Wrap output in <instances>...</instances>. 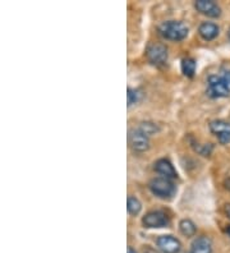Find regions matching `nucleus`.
<instances>
[{"label":"nucleus","mask_w":230,"mask_h":253,"mask_svg":"<svg viewBox=\"0 0 230 253\" xmlns=\"http://www.w3.org/2000/svg\"><path fill=\"white\" fill-rule=\"evenodd\" d=\"M160 35L170 41H182L188 36V27L181 21H166L159 26Z\"/></svg>","instance_id":"nucleus-1"},{"label":"nucleus","mask_w":230,"mask_h":253,"mask_svg":"<svg viewBox=\"0 0 230 253\" xmlns=\"http://www.w3.org/2000/svg\"><path fill=\"white\" fill-rule=\"evenodd\" d=\"M148 188L153 195L161 198V200H170L177 192V187H175L174 183L170 179L163 178V176L151 179V182L148 183Z\"/></svg>","instance_id":"nucleus-2"},{"label":"nucleus","mask_w":230,"mask_h":253,"mask_svg":"<svg viewBox=\"0 0 230 253\" xmlns=\"http://www.w3.org/2000/svg\"><path fill=\"white\" fill-rule=\"evenodd\" d=\"M207 95L211 99H221V97H228L230 95V88L228 87L227 82L224 81L223 76H216L212 74L207 78V88H206Z\"/></svg>","instance_id":"nucleus-3"},{"label":"nucleus","mask_w":230,"mask_h":253,"mask_svg":"<svg viewBox=\"0 0 230 253\" xmlns=\"http://www.w3.org/2000/svg\"><path fill=\"white\" fill-rule=\"evenodd\" d=\"M146 56H147V60L152 65L164 67L168 62V47L164 43L160 42L150 43L147 49H146Z\"/></svg>","instance_id":"nucleus-4"},{"label":"nucleus","mask_w":230,"mask_h":253,"mask_svg":"<svg viewBox=\"0 0 230 253\" xmlns=\"http://www.w3.org/2000/svg\"><path fill=\"white\" fill-rule=\"evenodd\" d=\"M128 142L135 152H144L150 148V137L139 128H133L128 132Z\"/></svg>","instance_id":"nucleus-5"},{"label":"nucleus","mask_w":230,"mask_h":253,"mask_svg":"<svg viewBox=\"0 0 230 253\" xmlns=\"http://www.w3.org/2000/svg\"><path fill=\"white\" fill-rule=\"evenodd\" d=\"M210 132L218 138L221 145H229L230 143V122L223 119H215L209 124Z\"/></svg>","instance_id":"nucleus-6"},{"label":"nucleus","mask_w":230,"mask_h":253,"mask_svg":"<svg viewBox=\"0 0 230 253\" xmlns=\"http://www.w3.org/2000/svg\"><path fill=\"white\" fill-rule=\"evenodd\" d=\"M169 217L164 211L153 210L147 212L142 219V224L147 229H159L166 228L169 225Z\"/></svg>","instance_id":"nucleus-7"},{"label":"nucleus","mask_w":230,"mask_h":253,"mask_svg":"<svg viewBox=\"0 0 230 253\" xmlns=\"http://www.w3.org/2000/svg\"><path fill=\"white\" fill-rule=\"evenodd\" d=\"M157 247L163 253H179L182 250V243L173 235H161L156 241Z\"/></svg>","instance_id":"nucleus-8"},{"label":"nucleus","mask_w":230,"mask_h":253,"mask_svg":"<svg viewBox=\"0 0 230 253\" xmlns=\"http://www.w3.org/2000/svg\"><path fill=\"white\" fill-rule=\"evenodd\" d=\"M194 6L203 16L211 17V18H218L221 16V8L212 0H197Z\"/></svg>","instance_id":"nucleus-9"},{"label":"nucleus","mask_w":230,"mask_h":253,"mask_svg":"<svg viewBox=\"0 0 230 253\" xmlns=\"http://www.w3.org/2000/svg\"><path fill=\"white\" fill-rule=\"evenodd\" d=\"M153 169L156 170V173H159L163 178H166V179H175L178 178V173L175 170L174 165H173L168 159H159V160L155 163V167Z\"/></svg>","instance_id":"nucleus-10"},{"label":"nucleus","mask_w":230,"mask_h":253,"mask_svg":"<svg viewBox=\"0 0 230 253\" xmlns=\"http://www.w3.org/2000/svg\"><path fill=\"white\" fill-rule=\"evenodd\" d=\"M219 32H220L219 26L212 23V22H203L198 27L199 36L206 41H211L214 39H216L219 36Z\"/></svg>","instance_id":"nucleus-11"},{"label":"nucleus","mask_w":230,"mask_h":253,"mask_svg":"<svg viewBox=\"0 0 230 253\" xmlns=\"http://www.w3.org/2000/svg\"><path fill=\"white\" fill-rule=\"evenodd\" d=\"M190 253H212V242L209 237L196 238L190 246Z\"/></svg>","instance_id":"nucleus-12"},{"label":"nucleus","mask_w":230,"mask_h":253,"mask_svg":"<svg viewBox=\"0 0 230 253\" xmlns=\"http://www.w3.org/2000/svg\"><path fill=\"white\" fill-rule=\"evenodd\" d=\"M196 68H197V64H196V60L192 58H184L182 60V73L188 78H192L196 73Z\"/></svg>","instance_id":"nucleus-13"},{"label":"nucleus","mask_w":230,"mask_h":253,"mask_svg":"<svg viewBox=\"0 0 230 253\" xmlns=\"http://www.w3.org/2000/svg\"><path fill=\"white\" fill-rule=\"evenodd\" d=\"M179 230L183 235L185 237H193L197 233V226L192 220L189 219H183L179 222Z\"/></svg>","instance_id":"nucleus-14"},{"label":"nucleus","mask_w":230,"mask_h":253,"mask_svg":"<svg viewBox=\"0 0 230 253\" xmlns=\"http://www.w3.org/2000/svg\"><path fill=\"white\" fill-rule=\"evenodd\" d=\"M127 210H128V212L131 213L132 216H137L138 213L141 212L142 210V204L139 202L138 198L129 196L128 200H127Z\"/></svg>","instance_id":"nucleus-15"},{"label":"nucleus","mask_w":230,"mask_h":253,"mask_svg":"<svg viewBox=\"0 0 230 253\" xmlns=\"http://www.w3.org/2000/svg\"><path fill=\"white\" fill-rule=\"evenodd\" d=\"M144 134H147L148 137L152 136V134H156L157 132H160V126L156 123H152V122H142L138 126Z\"/></svg>","instance_id":"nucleus-16"},{"label":"nucleus","mask_w":230,"mask_h":253,"mask_svg":"<svg viewBox=\"0 0 230 253\" xmlns=\"http://www.w3.org/2000/svg\"><path fill=\"white\" fill-rule=\"evenodd\" d=\"M190 145L197 154L202 155V156H209L212 151V145L210 143H198L196 141H190Z\"/></svg>","instance_id":"nucleus-17"},{"label":"nucleus","mask_w":230,"mask_h":253,"mask_svg":"<svg viewBox=\"0 0 230 253\" xmlns=\"http://www.w3.org/2000/svg\"><path fill=\"white\" fill-rule=\"evenodd\" d=\"M142 97V93L139 92L136 88H131L129 87L128 90H127V100H128V106H132L135 104H137Z\"/></svg>","instance_id":"nucleus-18"},{"label":"nucleus","mask_w":230,"mask_h":253,"mask_svg":"<svg viewBox=\"0 0 230 253\" xmlns=\"http://www.w3.org/2000/svg\"><path fill=\"white\" fill-rule=\"evenodd\" d=\"M223 76V78H224V81L227 82L228 87L230 88V69H228V71H224V73L221 74Z\"/></svg>","instance_id":"nucleus-19"},{"label":"nucleus","mask_w":230,"mask_h":253,"mask_svg":"<svg viewBox=\"0 0 230 253\" xmlns=\"http://www.w3.org/2000/svg\"><path fill=\"white\" fill-rule=\"evenodd\" d=\"M225 213H227V216L230 219V204L225 205Z\"/></svg>","instance_id":"nucleus-20"},{"label":"nucleus","mask_w":230,"mask_h":253,"mask_svg":"<svg viewBox=\"0 0 230 253\" xmlns=\"http://www.w3.org/2000/svg\"><path fill=\"white\" fill-rule=\"evenodd\" d=\"M224 185H225V188L228 189V191L230 192V178H228L227 180L224 182Z\"/></svg>","instance_id":"nucleus-21"},{"label":"nucleus","mask_w":230,"mask_h":253,"mask_svg":"<svg viewBox=\"0 0 230 253\" xmlns=\"http://www.w3.org/2000/svg\"><path fill=\"white\" fill-rule=\"evenodd\" d=\"M143 253H157V252H155V251L151 250V248H146V250H143Z\"/></svg>","instance_id":"nucleus-22"},{"label":"nucleus","mask_w":230,"mask_h":253,"mask_svg":"<svg viewBox=\"0 0 230 253\" xmlns=\"http://www.w3.org/2000/svg\"><path fill=\"white\" fill-rule=\"evenodd\" d=\"M127 253H137V252H136V251L133 250L132 247H128V250H127Z\"/></svg>","instance_id":"nucleus-23"},{"label":"nucleus","mask_w":230,"mask_h":253,"mask_svg":"<svg viewBox=\"0 0 230 253\" xmlns=\"http://www.w3.org/2000/svg\"><path fill=\"white\" fill-rule=\"evenodd\" d=\"M227 234L229 235V237H230V225L228 226V228H227Z\"/></svg>","instance_id":"nucleus-24"},{"label":"nucleus","mask_w":230,"mask_h":253,"mask_svg":"<svg viewBox=\"0 0 230 253\" xmlns=\"http://www.w3.org/2000/svg\"><path fill=\"white\" fill-rule=\"evenodd\" d=\"M228 37H229V40H230V28H229V32H228Z\"/></svg>","instance_id":"nucleus-25"}]
</instances>
